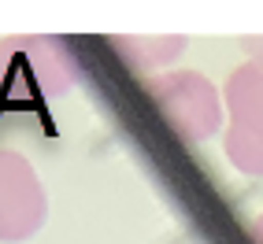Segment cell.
Segmentation results:
<instances>
[{
    "label": "cell",
    "instance_id": "7a4b0ae2",
    "mask_svg": "<svg viewBox=\"0 0 263 244\" xmlns=\"http://www.w3.org/2000/svg\"><path fill=\"white\" fill-rule=\"evenodd\" d=\"M222 93L230 108V130L222 141L226 159L249 178H263V67L241 63Z\"/></svg>",
    "mask_w": 263,
    "mask_h": 244
},
{
    "label": "cell",
    "instance_id": "3957f363",
    "mask_svg": "<svg viewBox=\"0 0 263 244\" xmlns=\"http://www.w3.org/2000/svg\"><path fill=\"white\" fill-rule=\"evenodd\" d=\"M152 100L174 126V133L185 141H208L222 126V104L215 85L197 71H174L167 78L152 82Z\"/></svg>",
    "mask_w": 263,
    "mask_h": 244
},
{
    "label": "cell",
    "instance_id": "5b68a950",
    "mask_svg": "<svg viewBox=\"0 0 263 244\" xmlns=\"http://www.w3.org/2000/svg\"><path fill=\"white\" fill-rule=\"evenodd\" d=\"M115 48L119 52H126V59L134 67H163L171 63L178 52L185 48V37H115Z\"/></svg>",
    "mask_w": 263,
    "mask_h": 244
},
{
    "label": "cell",
    "instance_id": "52a82bcc",
    "mask_svg": "<svg viewBox=\"0 0 263 244\" xmlns=\"http://www.w3.org/2000/svg\"><path fill=\"white\" fill-rule=\"evenodd\" d=\"M252 240H256V244H263V215L252 222Z\"/></svg>",
    "mask_w": 263,
    "mask_h": 244
},
{
    "label": "cell",
    "instance_id": "277c9868",
    "mask_svg": "<svg viewBox=\"0 0 263 244\" xmlns=\"http://www.w3.org/2000/svg\"><path fill=\"white\" fill-rule=\"evenodd\" d=\"M48 193L23 152L0 148V244H23L45 226Z\"/></svg>",
    "mask_w": 263,
    "mask_h": 244
},
{
    "label": "cell",
    "instance_id": "8992f818",
    "mask_svg": "<svg viewBox=\"0 0 263 244\" xmlns=\"http://www.w3.org/2000/svg\"><path fill=\"white\" fill-rule=\"evenodd\" d=\"M241 48L249 52V63L263 67V37H241Z\"/></svg>",
    "mask_w": 263,
    "mask_h": 244
},
{
    "label": "cell",
    "instance_id": "6da1fadb",
    "mask_svg": "<svg viewBox=\"0 0 263 244\" xmlns=\"http://www.w3.org/2000/svg\"><path fill=\"white\" fill-rule=\"evenodd\" d=\"M74 59L60 37H11L0 41V100L37 93L60 96L74 85Z\"/></svg>",
    "mask_w": 263,
    "mask_h": 244
}]
</instances>
